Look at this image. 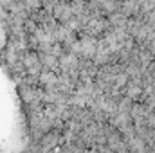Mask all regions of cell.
Returning <instances> with one entry per match:
<instances>
[{"label":"cell","instance_id":"1","mask_svg":"<svg viewBox=\"0 0 155 153\" xmlns=\"http://www.w3.org/2000/svg\"><path fill=\"white\" fill-rule=\"evenodd\" d=\"M40 65L45 67V69H54V67H56V58H54L52 54L41 52V54H40Z\"/></svg>","mask_w":155,"mask_h":153}]
</instances>
